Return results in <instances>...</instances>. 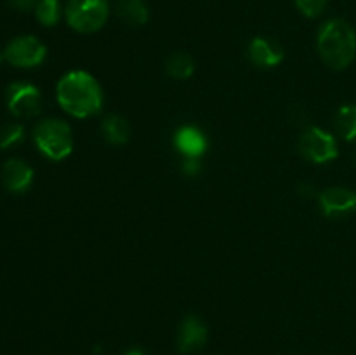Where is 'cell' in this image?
I'll return each instance as SVG.
<instances>
[{
    "instance_id": "obj_1",
    "label": "cell",
    "mask_w": 356,
    "mask_h": 355,
    "mask_svg": "<svg viewBox=\"0 0 356 355\" xmlns=\"http://www.w3.org/2000/svg\"><path fill=\"white\" fill-rule=\"evenodd\" d=\"M58 101L65 111L79 118L90 117L103 106L99 84L87 72H70L58 82Z\"/></svg>"
},
{
    "instance_id": "obj_2",
    "label": "cell",
    "mask_w": 356,
    "mask_h": 355,
    "mask_svg": "<svg viewBox=\"0 0 356 355\" xmlns=\"http://www.w3.org/2000/svg\"><path fill=\"white\" fill-rule=\"evenodd\" d=\"M316 44L325 65L344 70L355 59L356 31L344 19H330L320 28Z\"/></svg>"
},
{
    "instance_id": "obj_3",
    "label": "cell",
    "mask_w": 356,
    "mask_h": 355,
    "mask_svg": "<svg viewBox=\"0 0 356 355\" xmlns=\"http://www.w3.org/2000/svg\"><path fill=\"white\" fill-rule=\"evenodd\" d=\"M33 139L38 150L52 160H63L72 153V129L66 122L58 118H45L35 127Z\"/></svg>"
},
{
    "instance_id": "obj_4",
    "label": "cell",
    "mask_w": 356,
    "mask_h": 355,
    "mask_svg": "<svg viewBox=\"0 0 356 355\" xmlns=\"http://www.w3.org/2000/svg\"><path fill=\"white\" fill-rule=\"evenodd\" d=\"M65 14L73 30L80 33H94L106 23L110 6L108 0H70Z\"/></svg>"
},
{
    "instance_id": "obj_5",
    "label": "cell",
    "mask_w": 356,
    "mask_h": 355,
    "mask_svg": "<svg viewBox=\"0 0 356 355\" xmlns=\"http://www.w3.org/2000/svg\"><path fill=\"white\" fill-rule=\"evenodd\" d=\"M299 152L309 162H330L337 157L336 138L320 127H309L299 139Z\"/></svg>"
},
{
    "instance_id": "obj_6",
    "label": "cell",
    "mask_w": 356,
    "mask_h": 355,
    "mask_svg": "<svg viewBox=\"0 0 356 355\" xmlns=\"http://www.w3.org/2000/svg\"><path fill=\"white\" fill-rule=\"evenodd\" d=\"M45 54H47L45 45L33 35H21L13 38L3 51L6 61L17 68H33L40 65L45 59Z\"/></svg>"
},
{
    "instance_id": "obj_7",
    "label": "cell",
    "mask_w": 356,
    "mask_h": 355,
    "mask_svg": "<svg viewBox=\"0 0 356 355\" xmlns=\"http://www.w3.org/2000/svg\"><path fill=\"white\" fill-rule=\"evenodd\" d=\"M40 90L28 82H14L7 87V108L19 118L40 113Z\"/></svg>"
},
{
    "instance_id": "obj_8",
    "label": "cell",
    "mask_w": 356,
    "mask_h": 355,
    "mask_svg": "<svg viewBox=\"0 0 356 355\" xmlns=\"http://www.w3.org/2000/svg\"><path fill=\"white\" fill-rule=\"evenodd\" d=\"M320 207L323 214L330 218L350 214L356 209V194L343 187L327 188L320 194Z\"/></svg>"
},
{
    "instance_id": "obj_9",
    "label": "cell",
    "mask_w": 356,
    "mask_h": 355,
    "mask_svg": "<svg viewBox=\"0 0 356 355\" xmlns=\"http://www.w3.org/2000/svg\"><path fill=\"white\" fill-rule=\"evenodd\" d=\"M207 341V326L204 320L197 315H188L181 322L179 336H177V347L183 354L200 350Z\"/></svg>"
},
{
    "instance_id": "obj_10",
    "label": "cell",
    "mask_w": 356,
    "mask_h": 355,
    "mask_svg": "<svg viewBox=\"0 0 356 355\" xmlns=\"http://www.w3.org/2000/svg\"><path fill=\"white\" fill-rule=\"evenodd\" d=\"M2 181L7 190L23 194L33 183V169L24 160L9 159L2 167Z\"/></svg>"
},
{
    "instance_id": "obj_11",
    "label": "cell",
    "mask_w": 356,
    "mask_h": 355,
    "mask_svg": "<svg viewBox=\"0 0 356 355\" xmlns=\"http://www.w3.org/2000/svg\"><path fill=\"white\" fill-rule=\"evenodd\" d=\"M284 49L278 42L266 37H256L249 45V58L254 65L271 68L284 61Z\"/></svg>"
},
{
    "instance_id": "obj_12",
    "label": "cell",
    "mask_w": 356,
    "mask_h": 355,
    "mask_svg": "<svg viewBox=\"0 0 356 355\" xmlns=\"http://www.w3.org/2000/svg\"><path fill=\"white\" fill-rule=\"evenodd\" d=\"M174 141H176L177 150L188 159H197V157L204 155V152L207 150V139L195 127L179 129Z\"/></svg>"
},
{
    "instance_id": "obj_13",
    "label": "cell",
    "mask_w": 356,
    "mask_h": 355,
    "mask_svg": "<svg viewBox=\"0 0 356 355\" xmlns=\"http://www.w3.org/2000/svg\"><path fill=\"white\" fill-rule=\"evenodd\" d=\"M117 14L124 23L131 24V26L145 24L149 17L145 0H118Z\"/></svg>"
},
{
    "instance_id": "obj_14",
    "label": "cell",
    "mask_w": 356,
    "mask_h": 355,
    "mask_svg": "<svg viewBox=\"0 0 356 355\" xmlns=\"http://www.w3.org/2000/svg\"><path fill=\"white\" fill-rule=\"evenodd\" d=\"M101 132H103L104 139L111 145H124L131 136V127H129L125 118L118 117V115H110V117L104 118Z\"/></svg>"
},
{
    "instance_id": "obj_15",
    "label": "cell",
    "mask_w": 356,
    "mask_h": 355,
    "mask_svg": "<svg viewBox=\"0 0 356 355\" xmlns=\"http://www.w3.org/2000/svg\"><path fill=\"white\" fill-rule=\"evenodd\" d=\"M165 68L167 73H169L172 79L186 80L193 75L195 61L190 54H186V52H176V54H172L167 59Z\"/></svg>"
},
{
    "instance_id": "obj_16",
    "label": "cell",
    "mask_w": 356,
    "mask_h": 355,
    "mask_svg": "<svg viewBox=\"0 0 356 355\" xmlns=\"http://www.w3.org/2000/svg\"><path fill=\"white\" fill-rule=\"evenodd\" d=\"M336 127L337 132L348 141L356 139V106H343L336 115Z\"/></svg>"
},
{
    "instance_id": "obj_17",
    "label": "cell",
    "mask_w": 356,
    "mask_h": 355,
    "mask_svg": "<svg viewBox=\"0 0 356 355\" xmlns=\"http://www.w3.org/2000/svg\"><path fill=\"white\" fill-rule=\"evenodd\" d=\"M35 16L44 26H54L61 17L59 0H38L35 7Z\"/></svg>"
},
{
    "instance_id": "obj_18",
    "label": "cell",
    "mask_w": 356,
    "mask_h": 355,
    "mask_svg": "<svg viewBox=\"0 0 356 355\" xmlns=\"http://www.w3.org/2000/svg\"><path fill=\"white\" fill-rule=\"evenodd\" d=\"M24 129L21 124H6L0 127V148H9L23 139Z\"/></svg>"
},
{
    "instance_id": "obj_19",
    "label": "cell",
    "mask_w": 356,
    "mask_h": 355,
    "mask_svg": "<svg viewBox=\"0 0 356 355\" xmlns=\"http://www.w3.org/2000/svg\"><path fill=\"white\" fill-rule=\"evenodd\" d=\"M329 0H296V6L306 17H318L325 13Z\"/></svg>"
},
{
    "instance_id": "obj_20",
    "label": "cell",
    "mask_w": 356,
    "mask_h": 355,
    "mask_svg": "<svg viewBox=\"0 0 356 355\" xmlns=\"http://www.w3.org/2000/svg\"><path fill=\"white\" fill-rule=\"evenodd\" d=\"M7 2H9V6L14 7V9L21 10V13H28V10L31 9L35 10L38 0H7Z\"/></svg>"
},
{
    "instance_id": "obj_21",
    "label": "cell",
    "mask_w": 356,
    "mask_h": 355,
    "mask_svg": "<svg viewBox=\"0 0 356 355\" xmlns=\"http://www.w3.org/2000/svg\"><path fill=\"white\" fill-rule=\"evenodd\" d=\"M183 171L188 176H195V174L200 173V162L197 159H188L186 162L183 164Z\"/></svg>"
},
{
    "instance_id": "obj_22",
    "label": "cell",
    "mask_w": 356,
    "mask_h": 355,
    "mask_svg": "<svg viewBox=\"0 0 356 355\" xmlns=\"http://www.w3.org/2000/svg\"><path fill=\"white\" fill-rule=\"evenodd\" d=\"M124 355H146L145 352L139 350V348H132V350H127Z\"/></svg>"
},
{
    "instance_id": "obj_23",
    "label": "cell",
    "mask_w": 356,
    "mask_h": 355,
    "mask_svg": "<svg viewBox=\"0 0 356 355\" xmlns=\"http://www.w3.org/2000/svg\"><path fill=\"white\" fill-rule=\"evenodd\" d=\"M2 59H6V56H3L2 52H0V63H2Z\"/></svg>"
}]
</instances>
